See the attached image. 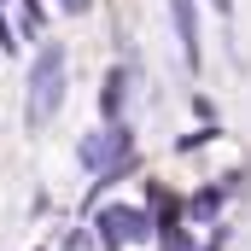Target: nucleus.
Returning a JSON list of instances; mask_svg holds the SVG:
<instances>
[{"mask_svg":"<svg viewBox=\"0 0 251 251\" xmlns=\"http://www.w3.org/2000/svg\"><path fill=\"white\" fill-rule=\"evenodd\" d=\"M64 105V47H41L29 70V128H47Z\"/></svg>","mask_w":251,"mask_h":251,"instance_id":"obj_1","label":"nucleus"},{"mask_svg":"<svg viewBox=\"0 0 251 251\" xmlns=\"http://www.w3.org/2000/svg\"><path fill=\"white\" fill-rule=\"evenodd\" d=\"M94 234H100L105 251H123V246H146V240L158 234V222L140 216L134 204H105V210L94 216Z\"/></svg>","mask_w":251,"mask_h":251,"instance_id":"obj_2","label":"nucleus"},{"mask_svg":"<svg viewBox=\"0 0 251 251\" xmlns=\"http://www.w3.org/2000/svg\"><path fill=\"white\" fill-rule=\"evenodd\" d=\"M76 158L100 176V170H111V164H123V158H134V134H128V123L117 117V123H105L100 134H88L82 146H76Z\"/></svg>","mask_w":251,"mask_h":251,"instance_id":"obj_3","label":"nucleus"},{"mask_svg":"<svg viewBox=\"0 0 251 251\" xmlns=\"http://www.w3.org/2000/svg\"><path fill=\"white\" fill-rule=\"evenodd\" d=\"M170 18H176V35H181V59H187V70H199V64H204V41H199L193 0H170Z\"/></svg>","mask_w":251,"mask_h":251,"instance_id":"obj_4","label":"nucleus"},{"mask_svg":"<svg viewBox=\"0 0 251 251\" xmlns=\"http://www.w3.org/2000/svg\"><path fill=\"white\" fill-rule=\"evenodd\" d=\"M123 88H128V64H117V70L105 76V88H100V111H105V123L123 117Z\"/></svg>","mask_w":251,"mask_h":251,"instance_id":"obj_5","label":"nucleus"},{"mask_svg":"<svg viewBox=\"0 0 251 251\" xmlns=\"http://www.w3.org/2000/svg\"><path fill=\"white\" fill-rule=\"evenodd\" d=\"M228 193H234L228 181H222V187H199V193L187 199V216H193V222H210V216L222 210V199H228Z\"/></svg>","mask_w":251,"mask_h":251,"instance_id":"obj_6","label":"nucleus"},{"mask_svg":"<svg viewBox=\"0 0 251 251\" xmlns=\"http://www.w3.org/2000/svg\"><path fill=\"white\" fill-rule=\"evenodd\" d=\"M24 35H41V0H24Z\"/></svg>","mask_w":251,"mask_h":251,"instance_id":"obj_7","label":"nucleus"},{"mask_svg":"<svg viewBox=\"0 0 251 251\" xmlns=\"http://www.w3.org/2000/svg\"><path fill=\"white\" fill-rule=\"evenodd\" d=\"M0 53H18V35H12V24H6V6H0Z\"/></svg>","mask_w":251,"mask_h":251,"instance_id":"obj_8","label":"nucleus"},{"mask_svg":"<svg viewBox=\"0 0 251 251\" xmlns=\"http://www.w3.org/2000/svg\"><path fill=\"white\" fill-rule=\"evenodd\" d=\"M64 251H94V240H88V234H70V240H64Z\"/></svg>","mask_w":251,"mask_h":251,"instance_id":"obj_9","label":"nucleus"},{"mask_svg":"<svg viewBox=\"0 0 251 251\" xmlns=\"http://www.w3.org/2000/svg\"><path fill=\"white\" fill-rule=\"evenodd\" d=\"M64 12H88V6H94V0H59Z\"/></svg>","mask_w":251,"mask_h":251,"instance_id":"obj_10","label":"nucleus"},{"mask_svg":"<svg viewBox=\"0 0 251 251\" xmlns=\"http://www.w3.org/2000/svg\"><path fill=\"white\" fill-rule=\"evenodd\" d=\"M210 6H216V12H222V18H228V12H234V0H210Z\"/></svg>","mask_w":251,"mask_h":251,"instance_id":"obj_11","label":"nucleus"},{"mask_svg":"<svg viewBox=\"0 0 251 251\" xmlns=\"http://www.w3.org/2000/svg\"><path fill=\"white\" fill-rule=\"evenodd\" d=\"M0 6H6V0H0Z\"/></svg>","mask_w":251,"mask_h":251,"instance_id":"obj_12","label":"nucleus"}]
</instances>
